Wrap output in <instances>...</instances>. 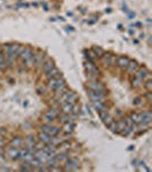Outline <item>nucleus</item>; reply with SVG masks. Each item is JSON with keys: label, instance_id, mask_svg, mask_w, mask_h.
Wrapping results in <instances>:
<instances>
[{"label": "nucleus", "instance_id": "473e14b6", "mask_svg": "<svg viewBox=\"0 0 152 172\" xmlns=\"http://www.w3.org/2000/svg\"><path fill=\"white\" fill-rule=\"evenodd\" d=\"M132 133H133V131H132V127H129V126L126 125L124 129L121 130V132H120L119 134H121L123 137H129Z\"/></svg>", "mask_w": 152, "mask_h": 172}, {"label": "nucleus", "instance_id": "1a4fd4ad", "mask_svg": "<svg viewBox=\"0 0 152 172\" xmlns=\"http://www.w3.org/2000/svg\"><path fill=\"white\" fill-rule=\"evenodd\" d=\"M101 57L103 64L107 65V67L114 65V63H116V57L113 56L112 54H110V53H103V55Z\"/></svg>", "mask_w": 152, "mask_h": 172}, {"label": "nucleus", "instance_id": "c85d7f7f", "mask_svg": "<svg viewBox=\"0 0 152 172\" xmlns=\"http://www.w3.org/2000/svg\"><path fill=\"white\" fill-rule=\"evenodd\" d=\"M25 147L26 148H29V147H31V146H33L34 143H36V137L34 135H32V134H30V135H28V138L25 139Z\"/></svg>", "mask_w": 152, "mask_h": 172}, {"label": "nucleus", "instance_id": "a19ab883", "mask_svg": "<svg viewBox=\"0 0 152 172\" xmlns=\"http://www.w3.org/2000/svg\"><path fill=\"white\" fill-rule=\"evenodd\" d=\"M145 97H147V102L151 103V101H152V91H147V93H145Z\"/></svg>", "mask_w": 152, "mask_h": 172}, {"label": "nucleus", "instance_id": "393cba45", "mask_svg": "<svg viewBox=\"0 0 152 172\" xmlns=\"http://www.w3.org/2000/svg\"><path fill=\"white\" fill-rule=\"evenodd\" d=\"M60 107H61V111H62L63 114H71L72 113V108H73V104L69 102H64Z\"/></svg>", "mask_w": 152, "mask_h": 172}, {"label": "nucleus", "instance_id": "20e7f679", "mask_svg": "<svg viewBox=\"0 0 152 172\" xmlns=\"http://www.w3.org/2000/svg\"><path fill=\"white\" fill-rule=\"evenodd\" d=\"M58 114H60V109L58 108H56V107H55V108H51L44 115V117H42V118H44V122H45V123H53Z\"/></svg>", "mask_w": 152, "mask_h": 172}, {"label": "nucleus", "instance_id": "a878e982", "mask_svg": "<svg viewBox=\"0 0 152 172\" xmlns=\"http://www.w3.org/2000/svg\"><path fill=\"white\" fill-rule=\"evenodd\" d=\"M92 104H93V107H94V109L95 110H97L98 113L100 111H104V110H107V108L105 107V104H104V102H100V101H95V102H92Z\"/></svg>", "mask_w": 152, "mask_h": 172}, {"label": "nucleus", "instance_id": "c03bdc74", "mask_svg": "<svg viewBox=\"0 0 152 172\" xmlns=\"http://www.w3.org/2000/svg\"><path fill=\"white\" fill-rule=\"evenodd\" d=\"M4 161V157H2V155H0V163Z\"/></svg>", "mask_w": 152, "mask_h": 172}, {"label": "nucleus", "instance_id": "e433bc0d", "mask_svg": "<svg viewBox=\"0 0 152 172\" xmlns=\"http://www.w3.org/2000/svg\"><path fill=\"white\" fill-rule=\"evenodd\" d=\"M93 51L95 52V54L98 57H101L102 55H103V53H104V49L101 48V47H98V46H94V47H93Z\"/></svg>", "mask_w": 152, "mask_h": 172}, {"label": "nucleus", "instance_id": "7ed1b4c3", "mask_svg": "<svg viewBox=\"0 0 152 172\" xmlns=\"http://www.w3.org/2000/svg\"><path fill=\"white\" fill-rule=\"evenodd\" d=\"M65 83V80L63 78L62 76H58L56 78H51V79H48L47 81V88L49 90V91H54L55 88H57L60 85H62Z\"/></svg>", "mask_w": 152, "mask_h": 172}, {"label": "nucleus", "instance_id": "423d86ee", "mask_svg": "<svg viewBox=\"0 0 152 172\" xmlns=\"http://www.w3.org/2000/svg\"><path fill=\"white\" fill-rule=\"evenodd\" d=\"M87 87L88 90H93V91L97 92H105V87L102 84L100 80L94 79V80H88L87 81Z\"/></svg>", "mask_w": 152, "mask_h": 172}, {"label": "nucleus", "instance_id": "39448f33", "mask_svg": "<svg viewBox=\"0 0 152 172\" xmlns=\"http://www.w3.org/2000/svg\"><path fill=\"white\" fill-rule=\"evenodd\" d=\"M88 97H89L92 102H95V101L104 102L105 101L104 92H97V91H93V90H88Z\"/></svg>", "mask_w": 152, "mask_h": 172}, {"label": "nucleus", "instance_id": "aec40b11", "mask_svg": "<svg viewBox=\"0 0 152 172\" xmlns=\"http://www.w3.org/2000/svg\"><path fill=\"white\" fill-rule=\"evenodd\" d=\"M7 156L9 157V158H11V160H15L17 161V158H18V148H16V147H9V148L7 149Z\"/></svg>", "mask_w": 152, "mask_h": 172}, {"label": "nucleus", "instance_id": "9d476101", "mask_svg": "<svg viewBox=\"0 0 152 172\" xmlns=\"http://www.w3.org/2000/svg\"><path fill=\"white\" fill-rule=\"evenodd\" d=\"M134 75H137L138 77H141L142 79H143V81H144V80H147V79H149V78H151L150 70H149L147 67H140V68H138V70H137Z\"/></svg>", "mask_w": 152, "mask_h": 172}, {"label": "nucleus", "instance_id": "cd10ccee", "mask_svg": "<svg viewBox=\"0 0 152 172\" xmlns=\"http://www.w3.org/2000/svg\"><path fill=\"white\" fill-rule=\"evenodd\" d=\"M130 118L134 120V123L138 124V123L142 120V111H140V113H137V111H133V113L130 114Z\"/></svg>", "mask_w": 152, "mask_h": 172}, {"label": "nucleus", "instance_id": "f8f14e48", "mask_svg": "<svg viewBox=\"0 0 152 172\" xmlns=\"http://www.w3.org/2000/svg\"><path fill=\"white\" fill-rule=\"evenodd\" d=\"M34 156H36V157H37V158L42 163V164H46V162L51 157V155L47 154L44 149H39V150L34 154Z\"/></svg>", "mask_w": 152, "mask_h": 172}, {"label": "nucleus", "instance_id": "ea45409f", "mask_svg": "<svg viewBox=\"0 0 152 172\" xmlns=\"http://www.w3.org/2000/svg\"><path fill=\"white\" fill-rule=\"evenodd\" d=\"M37 92L39 93V94H45L46 93V87L42 85H38L37 86Z\"/></svg>", "mask_w": 152, "mask_h": 172}, {"label": "nucleus", "instance_id": "9b49d317", "mask_svg": "<svg viewBox=\"0 0 152 172\" xmlns=\"http://www.w3.org/2000/svg\"><path fill=\"white\" fill-rule=\"evenodd\" d=\"M85 69H86L87 74H93V75H96V76L100 75V69L94 64V62L87 61V62L85 63Z\"/></svg>", "mask_w": 152, "mask_h": 172}, {"label": "nucleus", "instance_id": "f03ea898", "mask_svg": "<svg viewBox=\"0 0 152 172\" xmlns=\"http://www.w3.org/2000/svg\"><path fill=\"white\" fill-rule=\"evenodd\" d=\"M64 171H78L79 170V160L76 157H70L64 163Z\"/></svg>", "mask_w": 152, "mask_h": 172}, {"label": "nucleus", "instance_id": "7c9ffc66", "mask_svg": "<svg viewBox=\"0 0 152 172\" xmlns=\"http://www.w3.org/2000/svg\"><path fill=\"white\" fill-rule=\"evenodd\" d=\"M77 100H78V94H77V93H74L73 91H71V93L69 94L68 99H67V102L74 104V103L77 102Z\"/></svg>", "mask_w": 152, "mask_h": 172}, {"label": "nucleus", "instance_id": "72a5a7b5", "mask_svg": "<svg viewBox=\"0 0 152 172\" xmlns=\"http://www.w3.org/2000/svg\"><path fill=\"white\" fill-rule=\"evenodd\" d=\"M143 86H144V88H145L147 91H152V79L151 78L144 80V81H143Z\"/></svg>", "mask_w": 152, "mask_h": 172}, {"label": "nucleus", "instance_id": "4be33fe9", "mask_svg": "<svg viewBox=\"0 0 152 172\" xmlns=\"http://www.w3.org/2000/svg\"><path fill=\"white\" fill-rule=\"evenodd\" d=\"M74 130V123H70V122H67V123H64L63 124V127H62V131L69 135V134H71Z\"/></svg>", "mask_w": 152, "mask_h": 172}, {"label": "nucleus", "instance_id": "bb28decb", "mask_svg": "<svg viewBox=\"0 0 152 172\" xmlns=\"http://www.w3.org/2000/svg\"><path fill=\"white\" fill-rule=\"evenodd\" d=\"M132 85L134 86L135 88H140V87L143 85V79H142L141 77H138L137 75H135L133 80H132Z\"/></svg>", "mask_w": 152, "mask_h": 172}, {"label": "nucleus", "instance_id": "f3484780", "mask_svg": "<svg viewBox=\"0 0 152 172\" xmlns=\"http://www.w3.org/2000/svg\"><path fill=\"white\" fill-rule=\"evenodd\" d=\"M67 90H69L68 88V85H67V83H64V84H62V85H60L57 88H55L54 90V97H55V100H57L58 97L62 95L64 92L67 91Z\"/></svg>", "mask_w": 152, "mask_h": 172}, {"label": "nucleus", "instance_id": "2eb2a0df", "mask_svg": "<svg viewBox=\"0 0 152 172\" xmlns=\"http://www.w3.org/2000/svg\"><path fill=\"white\" fill-rule=\"evenodd\" d=\"M116 63H117L116 65H118L120 69L125 70V69L127 68L128 63H129V59L127 56H118L116 59Z\"/></svg>", "mask_w": 152, "mask_h": 172}, {"label": "nucleus", "instance_id": "2f4dec72", "mask_svg": "<svg viewBox=\"0 0 152 172\" xmlns=\"http://www.w3.org/2000/svg\"><path fill=\"white\" fill-rule=\"evenodd\" d=\"M6 69H7V64H6V61H5V56H4L2 52L0 51V71L4 72Z\"/></svg>", "mask_w": 152, "mask_h": 172}, {"label": "nucleus", "instance_id": "37998d69", "mask_svg": "<svg viewBox=\"0 0 152 172\" xmlns=\"http://www.w3.org/2000/svg\"><path fill=\"white\" fill-rule=\"evenodd\" d=\"M0 134H6V130L4 127H0Z\"/></svg>", "mask_w": 152, "mask_h": 172}, {"label": "nucleus", "instance_id": "c756f323", "mask_svg": "<svg viewBox=\"0 0 152 172\" xmlns=\"http://www.w3.org/2000/svg\"><path fill=\"white\" fill-rule=\"evenodd\" d=\"M88 55H87V59H88V61L89 62H95L96 60L98 59V56L95 54V52L93 51V49H88V51L86 52Z\"/></svg>", "mask_w": 152, "mask_h": 172}, {"label": "nucleus", "instance_id": "b1692460", "mask_svg": "<svg viewBox=\"0 0 152 172\" xmlns=\"http://www.w3.org/2000/svg\"><path fill=\"white\" fill-rule=\"evenodd\" d=\"M42 149L45 150L47 154L51 155V156H53V155H55L57 153V147L56 146H54L53 143H47V145L44 146V148Z\"/></svg>", "mask_w": 152, "mask_h": 172}, {"label": "nucleus", "instance_id": "dca6fc26", "mask_svg": "<svg viewBox=\"0 0 152 172\" xmlns=\"http://www.w3.org/2000/svg\"><path fill=\"white\" fill-rule=\"evenodd\" d=\"M54 67H55L54 61L47 57L45 61H44V63H42V65H41V71H44V72L46 74L47 71H49V70H51V69H53Z\"/></svg>", "mask_w": 152, "mask_h": 172}, {"label": "nucleus", "instance_id": "f704fd0d", "mask_svg": "<svg viewBox=\"0 0 152 172\" xmlns=\"http://www.w3.org/2000/svg\"><path fill=\"white\" fill-rule=\"evenodd\" d=\"M143 103H144V101H143V99L141 97H137L133 100V104L135 107H141V106H143Z\"/></svg>", "mask_w": 152, "mask_h": 172}, {"label": "nucleus", "instance_id": "ddd939ff", "mask_svg": "<svg viewBox=\"0 0 152 172\" xmlns=\"http://www.w3.org/2000/svg\"><path fill=\"white\" fill-rule=\"evenodd\" d=\"M98 114H100V118L102 119V122H103V123H104V124H105L107 126H109L113 122L112 116L109 114V111H107V110H104V111H100Z\"/></svg>", "mask_w": 152, "mask_h": 172}, {"label": "nucleus", "instance_id": "58836bf2", "mask_svg": "<svg viewBox=\"0 0 152 172\" xmlns=\"http://www.w3.org/2000/svg\"><path fill=\"white\" fill-rule=\"evenodd\" d=\"M80 110H81V109H80V106L74 103L73 108H72V113H71V114H73L74 116H78V115L80 114Z\"/></svg>", "mask_w": 152, "mask_h": 172}, {"label": "nucleus", "instance_id": "6ab92c4d", "mask_svg": "<svg viewBox=\"0 0 152 172\" xmlns=\"http://www.w3.org/2000/svg\"><path fill=\"white\" fill-rule=\"evenodd\" d=\"M46 78L47 80L48 79H51V78H56L58 76H61V71H60V69H57L56 67H54L53 69H51L49 71H47L45 74Z\"/></svg>", "mask_w": 152, "mask_h": 172}, {"label": "nucleus", "instance_id": "f257e3e1", "mask_svg": "<svg viewBox=\"0 0 152 172\" xmlns=\"http://www.w3.org/2000/svg\"><path fill=\"white\" fill-rule=\"evenodd\" d=\"M40 131L45 132L47 134H49L51 137H55V135H58V133L61 132V129L58 126L53 125L51 123H45L42 124L41 127H40Z\"/></svg>", "mask_w": 152, "mask_h": 172}, {"label": "nucleus", "instance_id": "4468645a", "mask_svg": "<svg viewBox=\"0 0 152 172\" xmlns=\"http://www.w3.org/2000/svg\"><path fill=\"white\" fill-rule=\"evenodd\" d=\"M54 157L57 161V163L61 164V163H65L70 158V155L68 151H57L56 154L54 155Z\"/></svg>", "mask_w": 152, "mask_h": 172}, {"label": "nucleus", "instance_id": "6e6552de", "mask_svg": "<svg viewBox=\"0 0 152 172\" xmlns=\"http://www.w3.org/2000/svg\"><path fill=\"white\" fill-rule=\"evenodd\" d=\"M33 55V49L31 48V47H23L22 51H21V53H20V55H18V57H20V60L22 61V63H24L26 60H29L30 57Z\"/></svg>", "mask_w": 152, "mask_h": 172}, {"label": "nucleus", "instance_id": "0eeeda50", "mask_svg": "<svg viewBox=\"0 0 152 172\" xmlns=\"http://www.w3.org/2000/svg\"><path fill=\"white\" fill-rule=\"evenodd\" d=\"M47 57H45V54L42 52H33V67L36 68H41L42 63Z\"/></svg>", "mask_w": 152, "mask_h": 172}, {"label": "nucleus", "instance_id": "79ce46f5", "mask_svg": "<svg viewBox=\"0 0 152 172\" xmlns=\"http://www.w3.org/2000/svg\"><path fill=\"white\" fill-rule=\"evenodd\" d=\"M4 145H5V140H4V138L0 135V148L4 147Z\"/></svg>", "mask_w": 152, "mask_h": 172}, {"label": "nucleus", "instance_id": "4c0bfd02", "mask_svg": "<svg viewBox=\"0 0 152 172\" xmlns=\"http://www.w3.org/2000/svg\"><path fill=\"white\" fill-rule=\"evenodd\" d=\"M124 122H125V124H126L127 126H129V127H132V126L135 124V123H134V120L130 118V116H127V117H125Z\"/></svg>", "mask_w": 152, "mask_h": 172}, {"label": "nucleus", "instance_id": "a211bd4d", "mask_svg": "<svg viewBox=\"0 0 152 172\" xmlns=\"http://www.w3.org/2000/svg\"><path fill=\"white\" fill-rule=\"evenodd\" d=\"M138 68H140V65H138V63L136 62V61H130L129 60V63H128V65H127V68H126V70H127V72L129 75H134L138 70Z\"/></svg>", "mask_w": 152, "mask_h": 172}, {"label": "nucleus", "instance_id": "5701e85b", "mask_svg": "<svg viewBox=\"0 0 152 172\" xmlns=\"http://www.w3.org/2000/svg\"><path fill=\"white\" fill-rule=\"evenodd\" d=\"M38 138H39V141L44 142L45 145L51 143V135H49V134H47V133H45V132H42V131H40L39 133H38Z\"/></svg>", "mask_w": 152, "mask_h": 172}, {"label": "nucleus", "instance_id": "c9c22d12", "mask_svg": "<svg viewBox=\"0 0 152 172\" xmlns=\"http://www.w3.org/2000/svg\"><path fill=\"white\" fill-rule=\"evenodd\" d=\"M116 126H117L118 133H120V132H121V130H123L125 126H126V124H125L124 119H120V120H118V122H116Z\"/></svg>", "mask_w": 152, "mask_h": 172}, {"label": "nucleus", "instance_id": "412c9836", "mask_svg": "<svg viewBox=\"0 0 152 172\" xmlns=\"http://www.w3.org/2000/svg\"><path fill=\"white\" fill-rule=\"evenodd\" d=\"M9 145H11V147L20 148V147H22L23 145H24V140H23V138L21 137H14V138H11Z\"/></svg>", "mask_w": 152, "mask_h": 172}]
</instances>
